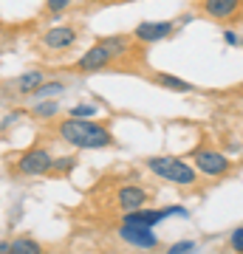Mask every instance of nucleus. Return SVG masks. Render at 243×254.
Returning <instances> with one entry per match:
<instances>
[{
	"label": "nucleus",
	"mask_w": 243,
	"mask_h": 254,
	"mask_svg": "<svg viewBox=\"0 0 243 254\" xmlns=\"http://www.w3.org/2000/svg\"><path fill=\"white\" fill-rule=\"evenodd\" d=\"M57 138L65 141L74 150H105V147H113L116 138L105 125L93 122V119H74L68 116L65 122L57 125Z\"/></svg>",
	"instance_id": "obj_1"
},
{
	"label": "nucleus",
	"mask_w": 243,
	"mask_h": 254,
	"mask_svg": "<svg viewBox=\"0 0 243 254\" xmlns=\"http://www.w3.org/2000/svg\"><path fill=\"white\" fill-rule=\"evenodd\" d=\"M144 167L156 178H162L167 184H175V187H184V190L198 184V170L189 161L178 158V155H150V158H144Z\"/></svg>",
	"instance_id": "obj_2"
},
{
	"label": "nucleus",
	"mask_w": 243,
	"mask_h": 254,
	"mask_svg": "<svg viewBox=\"0 0 243 254\" xmlns=\"http://www.w3.org/2000/svg\"><path fill=\"white\" fill-rule=\"evenodd\" d=\"M192 167L198 170L201 175H207V178H224V175H229V170H232V161H229V155L221 153L218 147L212 144H201L192 150Z\"/></svg>",
	"instance_id": "obj_3"
},
{
	"label": "nucleus",
	"mask_w": 243,
	"mask_h": 254,
	"mask_svg": "<svg viewBox=\"0 0 243 254\" xmlns=\"http://www.w3.org/2000/svg\"><path fill=\"white\" fill-rule=\"evenodd\" d=\"M51 164H54V155L45 147H28L14 158V173L23 178H45L51 175Z\"/></svg>",
	"instance_id": "obj_4"
},
{
	"label": "nucleus",
	"mask_w": 243,
	"mask_h": 254,
	"mask_svg": "<svg viewBox=\"0 0 243 254\" xmlns=\"http://www.w3.org/2000/svg\"><path fill=\"white\" fill-rule=\"evenodd\" d=\"M113 63H116V60H113V54L102 46L99 40H96V43H93V46H90L88 51L77 60L74 71H77V73H102V71H108Z\"/></svg>",
	"instance_id": "obj_5"
},
{
	"label": "nucleus",
	"mask_w": 243,
	"mask_h": 254,
	"mask_svg": "<svg viewBox=\"0 0 243 254\" xmlns=\"http://www.w3.org/2000/svg\"><path fill=\"white\" fill-rule=\"evenodd\" d=\"M201 11L215 23H238L243 17V0H201Z\"/></svg>",
	"instance_id": "obj_6"
},
{
	"label": "nucleus",
	"mask_w": 243,
	"mask_h": 254,
	"mask_svg": "<svg viewBox=\"0 0 243 254\" xmlns=\"http://www.w3.org/2000/svg\"><path fill=\"white\" fill-rule=\"evenodd\" d=\"M116 235L122 243L136 246V249H162V240L150 226H136V223H122L116 229Z\"/></svg>",
	"instance_id": "obj_7"
},
{
	"label": "nucleus",
	"mask_w": 243,
	"mask_h": 254,
	"mask_svg": "<svg viewBox=\"0 0 243 254\" xmlns=\"http://www.w3.org/2000/svg\"><path fill=\"white\" fill-rule=\"evenodd\" d=\"M175 31V20H144L133 28L136 43L142 46H153V43H162Z\"/></svg>",
	"instance_id": "obj_8"
},
{
	"label": "nucleus",
	"mask_w": 243,
	"mask_h": 254,
	"mask_svg": "<svg viewBox=\"0 0 243 254\" xmlns=\"http://www.w3.org/2000/svg\"><path fill=\"white\" fill-rule=\"evenodd\" d=\"M77 40H80V34H77V28L74 26H51L48 31L43 34V48H48V51H68V48L77 46Z\"/></svg>",
	"instance_id": "obj_9"
},
{
	"label": "nucleus",
	"mask_w": 243,
	"mask_h": 254,
	"mask_svg": "<svg viewBox=\"0 0 243 254\" xmlns=\"http://www.w3.org/2000/svg\"><path fill=\"white\" fill-rule=\"evenodd\" d=\"M116 206L122 212H130V209H142L147 200H150V192L144 190V187H136V184H122L116 190Z\"/></svg>",
	"instance_id": "obj_10"
},
{
	"label": "nucleus",
	"mask_w": 243,
	"mask_h": 254,
	"mask_svg": "<svg viewBox=\"0 0 243 254\" xmlns=\"http://www.w3.org/2000/svg\"><path fill=\"white\" fill-rule=\"evenodd\" d=\"M99 43L113 54V60H119V57H130L136 48L142 46V43H136L133 34H108V37H99Z\"/></svg>",
	"instance_id": "obj_11"
},
{
	"label": "nucleus",
	"mask_w": 243,
	"mask_h": 254,
	"mask_svg": "<svg viewBox=\"0 0 243 254\" xmlns=\"http://www.w3.org/2000/svg\"><path fill=\"white\" fill-rule=\"evenodd\" d=\"M40 82H45V73L37 71V68H31V71H23L17 76V79H11V88H14V96H31V93L37 91V85Z\"/></svg>",
	"instance_id": "obj_12"
},
{
	"label": "nucleus",
	"mask_w": 243,
	"mask_h": 254,
	"mask_svg": "<svg viewBox=\"0 0 243 254\" xmlns=\"http://www.w3.org/2000/svg\"><path fill=\"white\" fill-rule=\"evenodd\" d=\"M153 82L159 88H167V91H175V93H192L195 91V85L187 79H181V76H172V73H164V71H156L153 73Z\"/></svg>",
	"instance_id": "obj_13"
},
{
	"label": "nucleus",
	"mask_w": 243,
	"mask_h": 254,
	"mask_svg": "<svg viewBox=\"0 0 243 254\" xmlns=\"http://www.w3.org/2000/svg\"><path fill=\"white\" fill-rule=\"evenodd\" d=\"M34 119H40V122H48V119L60 116V102L57 99H37V105L31 110H28Z\"/></svg>",
	"instance_id": "obj_14"
},
{
	"label": "nucleus",
	"mask_w": 243,
	"mask_h": 254,
	"mask_svg": "<svg viewBox=\"0 0 243 254\" xmlns=\"http://www.w3.org/2000/svg\"><path fill=\"white\" fill-rule=\"evenodd\" d=\"M57 93H65V82L45 79V82H40V85H37V91L31 93V96H34V99H54Z\"/></svg>",
	"instance_id": "obj_15"
},
{
	"label": "nucleus",
	"mask_w": 243,
	"mask_h": 254,
	"mask_svg": "<svg viewBox=\"0 0 243 254\" xmlns=\"http://www.w3.org/2000/svg\"><path fill=\"white\" fill-rule=\"evenodd\" d=\"M9 246H11V252H17V254H40L43 252V246L37 243L34 237H14V240H9Z\"/></svg>",
	"instance_id": "obj_16"
},
{
	"label": "nucleus",
	"mask_w": 243,
	"mask_h": 254,
	"mask_svg": "<svg viewBox=\"0 0 243 254\" xmlns=\"http://www.w3.org/2000/svg\"><path fill=\"white\" fill-rule=\"evenodd\" d=\"M77 167V158L74 155H60V158H54V164H51V175H68Z\"/></svg>",
	"instance_id": "obj_17"
},
{
	"label": "nucleus",
	"mask_w": 243,
	"mask_h": 254,
	"mask_svg": "<svg viewBox=\"0 0 243 254\" xmlns=\"http://www.w3.org/2000/svg\"><path fill=\"white\" fill-rule=\"evenodd\" d=\"M68 116H74V119H90V116H96V105H74V108L68 110Z\"/></svg>",
	"instance_id": "obj_18"
},
{
	"label": "nucleus",
	"mask_w": 243,
	"mask_h": 254,
	"mask_svg": "<svg viewBox=\"0 0 243 254\" xmlns=\"http://www.w3.org/2000/svg\"><path fill=\"white\" fill-rule=\"evenodd\" d=\"M71 6V0H45V11L48 14H63Z\"/></svg>",
	"instance_id": "obj_19"
},
{
	"label": "nucleus",
	"mask_w": 243,
	"mask_h": 254,
	"mask_svg": "<svg viewBox=\"0 0 243 254\" xmlns=\"http://www.w3.org/2000/svg\"><path fill=\"white\" fill-rule=\"evenodd\" d=\"M20 116H23V110H9V113H6V119L0 122V130H9L11 125H17Z\"/></svg>",
	"instance_id": "obj_20"
},
{
	"label": "nucleus",
	"mask_w": 243,
	"mask_h": 254,
	"mask_svg": "<svg viewBox=\"0 0 243 254\" xmlns=\"http://www.w3.org/2000/svg\"><path fill=\"white\" fill-rule=\"evenodd\" d=\"M229 246H232V252H243V226L232 232V237H229Z\"/></svg>",
	"instance_id": "obj_21"
},
{
	"label": "nucleus",
	"mask_w": 243,
	"mask_h": 254,
	"mask_svg": "<svg viewBox=\"0 0 243 254\" xmlns=\"http://www.w3.org/2000/svg\"><path fill=\"white\" fill-rule=\"evenodd\" d=\"M198 246L192 243V240H184V243H172L170 246V252H175V254H181V252H195Z\"/></svg>",
	"instance_id": "obj_22"
},
{
	"label": "nucleus",
	"mask_w": 243,
	"mask_h": 254,
	"mask_svg": "<svg viewBox=\"0 0 243 254\" xmlns=\"http://www.w3.org/2000/svg\"><path fill=\"white\" fill-rule=\"evenodd\" d=\"M224 40L229 43V46H241V37L235 34V31H224Z\"/></svg>",
	"instance_id": "obj_23"
},
{
	"label": "nucleus",
	"mask_w": 243,
	"mask_h": 254,
	"mask_svg": "<svg viewBox=\"0 0 243 254\" xmlns=\"http://www.w3.org/2000/svg\"><path fill=\"white\" fill-rule=\"evenodd\" d=\"M0 252H11V246H9V240H0Z\"/></svg>",
	"instance_id": "obj_24"
}]
</instances>
